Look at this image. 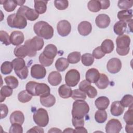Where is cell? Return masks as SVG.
I'll list each match as a JSON object with an SVG mask.
<instances>
[{"mask_svg": "<svg viewBox=\"0 0 133 133\" xmlns=\"http://www.w3.org/2000/svg\"><path fill=\"white\" fill-rule=\"evenodd\" d=\"M33 30L37 36L45 39H49L54 35L53 28L44 21H39L35 23Z\"/></svg>", "mask_w": 133, "mask_h": 133, "instance_id": "1", "label": "cell"}, {"mask_svg": "<svg viewBox=\"0 0 133 133\" xmlns=\"http://www.w3.org/2000/svg\"><path fill=\"white\" fill-rule=\"evenodd\" d=\"M89 112V107L84 100H76L73 103L72 110V117L84 118Z\"/></svg>", "mask_w": 133, "mask_h": 133, "instance_id": "2", "label": "cell"}, {"mask_svg": "<svg viewBox=\"0 0 133 133\" xmlns=\"http://www.w3.org/2000/svg\"><path fill=\"white\" fill-rule=\"evenodd\" d=\"M24 45L29 50L28 56L33 57L36 56V51L41 50L44 45V42L42 38L35 36L32 39H29L25 42Z\"/></svg>", "mask_w": 133, "mask_h": 133, "instance_id": "3", "label": "cell"}, {"mask_svg": "<svg viewBox=\"0 0 133 133\" xmlns=\"http://www.w3.org/2000/svg\"><path fill=\"white\" fill-rule=\"evenodd\" d=\"M8 25L12 28L23 29L26 26V19L22 15L18 14H12L7 18Z\"/></svg>", "mask_w": 133, "mask_h": 133, "instance_id": "4", "label": "cell"}, {"mask_svg": "<svg viewBox=\"0 0 133 133\" xmlns=\"http://www.w3.org/2000/svg\"><path fill=\"white\" fill-rule=\"evenodd\" d=\"M33 118L38 126L45 127L49 123V116L47 111L43 108L37 109L33 114Z\"/></svg>", "mask_w": 133, "mask_h": 133, "instance_id": "5", "label": "cell"}, {"mask_svg": "<svg viewBox=\"0 0 133 133\" xmlns=\"http://www.w3.org/2000/svg\"><path fill=\"white\" fill-rule=\"evenodd\" d=\"M80 80V73L76 69H71L68 71L65 76V82L70 87H75Z\"/></svg>", "mask_w": 133, "mask_h": 133, "instance_id": "6", "label": "cell"}, {"mask_svg": "<svg viewBox=\"0 0 133 133\" xmlns=\"http://www.w3.org/2000/svg\"><path fill=\"white\" fill-rule=\"evenodd\" d=\"M17 14L23 16L29 21H35L39 17V14L33 9L26 6H22L19 7L17 11Z\"/></svg>", "mask_w": 133, "mask_h": 133, "instance_id": "7", "label": "cell"}, {"mask_svg": "<svg viewBox=\"0 0 133 133\" xmlns=\"http://www.w3.org/2000/svg\"><path fill=\"white\" fill-rule=\"evenodd\" d=\"M46 70L42 64H35L33 65L31 68V76L37 79H43L46 74Z\"/></svg>", "mask_w": 133, "mask_h": 133, "instance_id": "8", "label": "cell"}, {"mask_svg": "<svg viewBox=\"0 0 133 133\" xmlns=\"http://www.w3.org/2000/svg\"><path fill=\"white\" fill-rule=\"evenodd\" d=\"M122 128V124L118 119H111L108 121L105 126L107 133H118Z\"/></svg>", "mask_w": 133, "mask_h": 133, "instance_id": "9", "label": "cell"}, {"mask_svg": "<svg viewBox=\"0 0 133 133\" xmlns=\"http://www.w3.org/2000/svg\"><path fill=\"white\" fill-rule=\"evenodd\" d=\"M57 30L59 35L61 36L65 37L70 33L71 31V25L68 21L62 20L58 23Z\"/></svg>", "mask_w": 133, "mask_h": 133, "instance_id": "10", "label": "cell"}, {"mask_svg": "<svg viewBox=\"0 0 133 133\" xmlns=\"http://www.w3.org/2000/svg\"><path fill=\"white\" fill-rule=\"evenodd\" d=\"M122 68L121 61L117 58L110 59L107 64V69L108 72L112 74H116L119 72Z\"/></svg>", "mask_w": 133, "mask_h": 133, "instance_id": "11", "label": "cell"}, {"mask_svg": "<svg viewBox=\"0 0 133 133\" xmlns=\"http://www.w3.org/2000/svg\"><path fill=\"white\" fill-rule=\"evenodd\" d=\"M116 44L117 49H130V38L127 35H119L116 39Z\"/></svg>", "mask_w": 133, "mask_h": 133, "instance_id": "12", "label": "cell"}, {"mask_svg": "<svg viewBox=\"0 0 133 133\" xmlns=\"http://www.w3.org/2000/svg\"><path fill=\"white\" fill-rule=\"evenodd\" d=\"M35 96L40 97L47 96L50 94V87L45 83H37L35 88Z\"/></svg>", "mask_w": 133, "mask_h": 133, "instance_id": "13", "label": "cell"}, {"mask_svg": "<svg viewBox=\"0 0 133 133\" xmlns=\"http://www.w3.org/2000/svg\"><path fill=\"white\" fill-rule=\"evenodd\" d=\"M11 44L15 46H19L22 44L24 40L23 33L19 31H14L12 32L10 35Z\"/></svg>", "mask_w": 133, "mask_h": 133, "instance_id": "14", "label": "cell"}, {"mask_svg": "<svg viewBox=\"0 0 133 133\" xmlns=\"http://www.w3.org/2000/svg\"><path fill=\"white\" fill-rule=\"evenodd\" d=\"M111 22L109 16L106 14H102L97 16L95 20V23L98 27L101 29L107 28Z\"/></svg>", "mask_w": 133, "mask_h": 133, "instance_id": "15", "label": "cell"}, {"mask_svg": "<svg viewBox=\"0 0 133 133\" xmlns=\"http://www.w3.org/2000/svg\"><path fill=\"white\" fill-rule=\"evenodd\" d=\"M78 32L81 35L87 36L92 31L91 23L87 21H84L79 23L77 26Z\"/></svg>", "mask_w": 133, "mask_h": 133, "instance_id": "16", "label": "cell"}, {"mask_svg": "<svg viewBox=\"0 0 133 133\" xmlns=\"http://www.w3.org/2000/svg\"><path fill=\"white\" fill-rule=\"evenodd\" d=\"M100 76L99 71L95 68H91L88 70L86 73V80L90 83H96Z\"/></svg>", "mask_w": 133, "mask_h": 133, "instance_id": "17", "label": "cell"}, {"mask_svg": "<svg viewBox=\"0 0 133 133\" xmlns=\"http://www.w3.org/2000/svg\"><path fill=\"white\" fill-rule=\"evenodd\" d=\"M111 113L114 116L121 115L124 111V107L122 105L119 101H115L112 102L110 109Z\"/></svg>", "mask_w": 133, "mask_h": 133, "instance_id": "18", "label": "cell"}, {"mask_svg": "<svg viewBox=\"0 0 133 133\" xmlns=\"http://www.w3.org/2000/svg\"><path fill=\"white\" fill-rule=\"evenodd\" d=\"M49 83L54 86L60 84L62 81V77L58 71H52L49 73L48 76Z\"/></svg>", "mask_w": 133, "mask_h": 133, "instance_id": "19", "label": "cell"}, {"mask_svg": "<svg viewBox=\"0 0 133 133\" xmlns=\"http://www.w3.org/2000/svg\"><path fill=\"white\" fill-rule=\"evenodd\" d=\"M9 119L11 124L17 123L22 125L24 121V116L21 111H15L11 114Z\"/></svg>", "mask_w": 133, "mask_h": 133, "instance_id": "20", "label": "cell"}, {"mask_svg": "<svg viewBox=\"0 0 133 133\" xmlns=\"http://www.w3.org/2000/svg\"><path fill=\"white\" fill-rule=\"evenodd\" d=\"M43 54L47 58L54 59L57 54V48L54 44H48L45 47Z\"/></svg>", "mask_w": 133, "mask_h": 133, "instance_id": "21", "label": "cell"}, {"mask_svg": "<svg viewBox=\"0 0 133 133\" xmlns=\"http://www.w3.org/2000/svg\"><path fill=\"white\" fill-rule=\"evenodd\" d=\"M95 104L98 110H105L110 104V100L107 97L101 96L95 100Z\"/></svg>", "mask_w": 133, "mask_h": 133, "instance_id": "22", "label": "cell"}, {"mask_svg": "<svg viewBox=\"0 0 133 133\" xmlns=\"http://www.w3.org/2000/svg\"><path fill=\"white\" fill-rule=\"evenodd\" d=\"M127 22L122 21L116 22L113 26L114 33L118 35H123L127 29Z\"/></svg>", "mask_w": 133, "mask_h": 133, "instance_id": "23", "label": "cell"}, {"mask_svg": "<svg viewBox=\"0 0 133 133\" xmlns=\"http://www.w3.org/2000/svg\"><path fill=\"white\" fill-rule=\"evenodd\" d=\"M72 90L71 88L66 84L61 85L58 89V93L60 97L67 99L71 97Z\"/></svg>", "mask_w": 133, "mask_h": 133, "instance_id": "24", "label": "cell"}, {"mask_svg": "<svg viewBox=\"0 0 133 133\" xmlns=\"http://www.w3.org/2000/svg\"><path fill=\"white\" fill-rule=\"evenodd\" d=\"M109 83L110 81L108 77L105 74L101 73L100 74V76L98 80L95 83V84L99 89H104L109 86Z\"/></svg>", "mask_w": 133, "mask_h": 133, "instance_id": "25", "label": "cell"}, {"mask_svg": "<svg viewBox=\"0 0 133 133\" xmlns=\"http://www.w3.org/2000/svg\"><path fill=\"white\" fill-rule=\"evenodd\" d=\"M40 102L44 107L49 108L52 107L56 103V98L51 94L47 96L40 97Z\"/></svg>", "mask_w": 133, "mask_h": 133, "instance_id": "26", "label": "cell"}, {"mask_svg": "<svg viewBox=\"0 0 133 133\" xmlns=\"http://www.w3.org/2000/svg\"><path fill=\"white\" fill-rule=\"evenodd\" d=\"M132 10L131 9L121 10L117 13V18L120 21L127 22L132 19Z\"/></svg>", "mask_w": 133, "mask_h": 133, "instance_id": "27", "label": "cell"}, {"mask_svg": "<svg viewBox=\"0 0 133 133\" xmlns=\"http://www.w3.org/2000/svg\"><path fill=\"white\" fill-rule=\"evenodd\" d=\"M14 55L18 58H24L29 55V50L25 45H19L15 47L14 51Z\"/></svg>", "mask_w": 133, "mask_h": 133, "instance_id": "28", "label": "cell"}, {"mask_svg": "<svg viewBox=\"0 0 133 133\" xmlns=\"http://www.w3.org/2000/svg\"><path fill=\"white\" fill-rule=\"evenodd\" d=\"M69 63L68 60L64 57L58 58L55 63V67L59 72H63L65 71L69 66Z\"/></svg>", "mask_w": 133, "mask_h": 133, "instance_id": "29", "label": "cell"}, {"mask_svg": "<svg viewBox=\"0 0 133 133\" xmlns=\"http://www.w3.org/2000/svg\"><path fill=\"white\" fill-rule=\"evenodd\" d=\"M35 10L38 14H44L47 10V4L48 1H34Z\"/></svg>", "mask_w": 133, "mask_h": 133, "instance_id": "30", "label": "cell"}, {"mask_svg": "<svg viewBox=\"0 0 133 133\" xmlns=\"http://www.w3.org/2000/svg\"><path fill=\"white\" fill-rule=\"evenodd\" d=\"M100 47L105 54H110L114 49V43L111 39H106L102 42Z\"/></svg>", "mask_w": 133, "mask_h": 133, "instance_id": "31", "label": "cell"}, {"mask_svg": "<svg viewBox=\"0 0 133 133\" xmlns=\"http://www.w3.org/2000/svg\"><path fill=\"white\" fill-rule=\"evenodd\" d=\"M12 88L8 86H3L1 87L0 90V95H1V100L0 102H3L6 97H9L11 96L12 94Z\"/></svg>", "mask_w": 133, "mask_h": 133, "instance_id": "32", "label": "cell"}, {"mask_svg": "<svg viewBox=\"0 0 133 133\" xmlns=\"http://www.w3.org/2000/svg\"><path fill=\"white\" fill-rule=\"evenodd\" d=\"M108 115L105 110H98L95 114V119L98 123H103L107 119Z\"/></svg>", "mask_w": 133, "mask_h": 133, "instance_id": "33", "label": "cell"}, {"mask_svg": "<svg viewBox=\"0 0 133 133\" xmlns=\"http://www.w3.org/2000/svg\"><path fill=\"white\" fill-rule=\"evenodd\" d=\"M71 97L75 100H84L86 99V94L79 89H76L72 90Z\"/></svg>", "mask_w": 133, "mask_h": 133, "instance_id": "34", "label": "cell"}, {"mask_svg": "<svg viewBox=\"0 0 133 133\" xmlns=\"http://www.w3.org/2000/svg\"><path fill=\"white\" fill-rule=\"evenodd\" d=\"M11 62L15 71L21 70L26 66L25 61L22 58H16L14 59Z\"/></svg>", "mask_w": 133, "mask_h": 133, "instance_id": "35", "label": "cell"}, {"mask_svg": "<svg viewBox=\"0 0 133 133\" xmlns=\"http://www.w3.org/2000/svg\"><path fill=\"white\" fill-rule=\"evenodd\" d=\"M14 69L13 65L11 62L6 61L4 62L1 66V73L4 75L10 74Z\"/></svg>", "mask_w": 133, "mask_h": 133, "instance_id": "36", "label": "cell"}, {"mask_svg": "<svg viewBox=\"0 0 133 133\" xmlns=\"http://www.w3.org/2000/svg\"><path fill=\"white\" fill-rule=\"evenodd\" d=\"M3 2V7L7 12H12L15 10L17 6L16 1L14 0H6L2 1Z\"/></svg>", "mask_w": 133, "mask_h": 133, "instance_id": "37", "label": "cell"}, {"mask_svg": "<svg viewBox=\"0 0 133 133\" xmlns=\"http://www.w3.org/2000/svg\"><path fill=\"white\" fill-rule=\"evenodd\" d=\"M32 96H33L29 93L26 90H24L18 94V99L21 103H26L31 100Z\"/></svg>", "mask_w": 133, "mask_h": 133, "instance_id": "38", "label": "cell"}, {"mask_svg": "<svg viewBox=\"0 0 133 133\" xmlns=\"http://www.w3.org/2000/svg\"><path fill=\"white\" fill-rule=\"evenodd\" d=\"M81 60L83 65L89 66L93 64L94 62V58L92 54L90 53H86L82 55Z\"/></svg>", "mask_w": 133, "mask_h": 133, "instance_id": "39", "label": "cell"}, {"mask_svg": "<svg viewBox=\"0 0 133 133\" xmlns=\"http://www.w3.org/2000/svg\"><path fill=\"white\" fill-rule=\"evenodd\" d=\"M81 52L78 51H73L71 52L68 56L67 60L69 63L75 64L78 63L81 59Z\"/></svg>", "mask_w": 133, "mask_h": 133, "instance_id": "40", "label": "cell"}, {"mask_svg": "<svg viewBox=\"0 0 133 133\" xmlns=\"http://www.w3.org/2000/svg\"><path fill=\"white\" fill-rule=\"evenodd\" d=\"M4 81L7 86L12 89L16 88L19 85L18 80L14 76H8L4 78Z\"/></svg>", "mask_w": 133, "mask_h": 133, "instance_id": "41", "label": "cell"}, {"mask_svg": "<svg viewBox=\"0 0 133 133\" xmlns=\"http://www.w3.org/2000/svg\"><path fill=\"white\" fill-rule=\"evenodd\" d=\"M87 7L88 9L93 12H98L101 10V5L99 1L92 0L89 1Z\"/></svg>", "mask_w": 133, "mask_h": 133, "instance_id": "42", "label": "cell"}, {"mask_svg": "<svg viewBox=\"0 0 133 133\" xmlns=\"http://www.w3.org/2000/svg\"><path fill=\"white\" fill-rule=\"evenodd\" d=\"M122 105L124 108L133 107V97L131 95H125L121 100Z\"/></svg>", "mask_w": 133, "mask_h": 133, "instance_id": "43", "label": "cell"}, {"mask_svg": "<svg viewBox=\"0 0 133 133\" xmlns=\"http://www.w3.org/2000/svg\"><path fill=\"white\" fill-rule=\"evenodd\" d=\"M133 107H129V109L125 112L124 115V119L126 124H133Z\"/></svg>", "mask_w": 133, "mask_h": 133, "instance_id": "44", "label": "cell"}, {"mask_svg": "<svg viewBox=\"0 0 133 133\" xmlns=\"http://www.w3.org/2000/svg\"><path fill=\"white\" fill-rule=\"evenodd\" d=\"M133 5L132 1H127V0H119L118 2L117 6L121 9L124 10L129 9L132 7Z\"/></svg>", "mask_w": 133, "mask_h": 133, "instance_id": "45", "label": "cell"}, {"mask_svg": "<svg viewBox=\"0 0 133 133\" xmlns=\"http://www.w3.org/2000/svg\"><path fill=\"white\" fill-rule=\"evenodd\" d=\"M55 7L58 10H65L69 6V2L66 0H56L54 1Z\"/></svg>", "mask_w": 133, "mask_h": 133, "instance_id": "46", "label": "cell"}, {"mask_svg": "<svg viewBox=\"0 0 133 133\" xmlns=\"http://www.w3.org/2000/svg\"><path fill=\"white\" fill-rule=\"evenodd\" d=\"M39 61L41 64L44 66H49L51 65L54 61L53 59H49L45 57L44 55L42 53L39 56Z\"/></svg>", "mask_w": 133, "mask_h": 133, "instance_id": "47", "label": "cell"}, {"mask_svg": "<svg viewBox=\"0 0 133 133\" xmlns=\"http://www.w3.org/2000/svg\"><path fill=\"white\" fill-rule=\"evenodd\" d=\"M0 40L2 44L6 46L9 45L11 44L10 36L5 31L1 30L0 31Z\"/></svg>", "mask_w": 133, "mask_h": 133, "instance_id": "48", "label": "cell"}, {"mask_svg": "<svg viewBox=\"0 0 133 133\" xmlns=\"http://www.w3.org/2000/svg\"><path fill=\"white\" fill-rule=\"evenodd\" d=\"M37 83V82L34 81H30L25 85L26 90L33 96H35V88Z\"/></svg>", "mask_w": 133, "mask_h": 133, "instance_id": "49", "label": "cell"}, {"mask_svg": "<svg viewBox=\"0 0 133 133\" xmlns=\"http://www.w3.org/2000/svg\"><path fill=\"white\" fill-rule=\"evenodd\" d=\"M15 72L19 78H20L21 79H26L28 76L29 70H28V67L25 66L22 70L15 71Z\"/></svg>", "mask_w": 133, "mask_h": 133, "instance_id": "50", "label": "cell"}, {"mask_svg": "<svg viewBox=\"0 0 133 133\" xmlns=\"http://www.w3.org/2000/svg\"><path fill=\"white\" fill-rule=\"evenodd\" d=\"M85 92L88 97L90 98H94L97 95V89L91 85H89L85 90Z\"/></svg>", "mask_w": 133, "mask_h": 133, "instance_id": "51", "label": "cell"}, {"mask_svg": "<svg viewBox=\"0 0 133 133\" xmlns=\"http://www.w3.org/2000/svg\"><path fill=\"white\" fill-rule=\"evenodd\" d=\"M9 133H22L23 128L21 124L15 123L12 124L9 130Z\"/></svg>", "mask_w": 133, "mask_h": 133, "instance_id": "52", "label": "cell"}, {"mask_svg": "<svg viewBox=\"0 0 133 133\" xmlns=\"http://www.w3.org/2000/svg\"><path fill=\"white\" fill-rule=\"evenodd\" d=\"M92 56L96 59H100L105 56V54L102 50L100 46H99L93 50Z\"/></svg>", "mask_w": 133, "mask_h": 133, "instance_id": "53", "label": "cell"}, {"mask_svg": "<svg viewBox=\"0 0 133 133\" xmlns=\"http://www.w3.org/2000/svg\"><path fill=\"white\" fill-rule=\"evenodd\" d=\"M72 123L73 126L75 128L83 127L84 125V119L83 118H78L75 117H72Z\"/></svg>", "mask_w": 133, "mask_h": 133, "instance_id": "54", "label": "cell"}, {"mask_svg": "<svg viewBox=\"0 0 133 133\" xmlns=\"http://www.w3.org/2000/svg\"><path fill=\"white\" fill-rule=\"evenodd\" d=\"M0 108H1V118L3 119L7 116L8 113V108L6 104H3V103H1L0 104Z\"/></svg>", "mask_w": 133, "mask_h": 133, "instance_id": "55", "label": "cell"}, {"mask_svg": "<svg viewBox=\"0 0 133 133\" xmlns=\"http://www.w3.org/2000/svg\"><path fill=\"white\" fill-rule=\"evenodd\" d=\"M90 85V83L88 82L87 80H83L79 84V89L85 92L86 89Z\"/></svg>", "mask_w": 133, "mask_h": 133, "instance_id": "56", "label": "cell"}, {"mask_svg": "<svg viewBox=\"0 0 133 133\" xmlns=\"http://www.w3.org/2000/svg\"><path fill=\"white\" fill-rule=\"evenodd\" d=\"M29 132H39V133H43L44 132V131L43 129L42 128V127L40 126H34L33 128H31L30 130H29L27 131V133Z\"/></svg>", "mask_w": 133, "mask_h": 133, "instance_id": "57", "label": "cell"}, {"mask_svg": "<svg viewBox=\"0 0 133 133\" xmlns=\"http://www.w3.org/2000/svg\"><path fill=\"white\" fill-rule=\"evenodd\" d=\"M99 2L100 3L101 8L102 9H107L109 7L110 5V1H105V0L99 1Z\"/></svg>", "mask_w": 133, "mask_h": 133, "instance_id": "58", "label": "cell"}, {"mask_svg": "<svg viewBox=\"0 0 133 133\" xmlns=\"http://www.w3.org/2000/svg\"><path fill=\"white\" fill-rule=\"evenodd\" d=\"M125 130L127 133H132V132H133V124H127L125 126Z\"/></svg>", "mask_w": 133, "mask_h": 133, "instance_id": "59", "label": "cell"}, {"mask_svg": "<svg viewBox=\"0 0 133 133\" xmlns=\"http://www.w3.org/2000/svg\"><path fill=\"white\" fill-rule=\"evenodd\" d=\"M74 132H87V130L83 126L75 128V129H74Z\"/></svg>", "mask_w": 133, "mask_h": 133, "instance_id": "60", "label": "cell"}, {"mask_svg": "<svg viewBox=\"0 0 133 133\" xmlns=\"http://www.w3.org/2000/svg\"><path fill=\"white\" fill-rule=\"evenodd\" d=\"M62 131L59 129V128H51L48 131V132L49 133V132H61Z\"/></svg>", "mask_w": 133, "mask_h": 133, "instance_id": "61", "label": "cell"}, {"mask_svg": "<svg viewBox=\"0 0 133 133\" xmlns=\"http://www.w3.org/2000/svg\"><path fill=\"white\" fill-rule=\"evenodd\" d=\"M63 132H74V129H73V128H67L66 129H65L63 131Z\"/></svg>", "mask_w": 133, "mask_h": 133, "instance_id": "62", "label": "cell"}, {"mask_svg": "<svg viewBox=\"0 0 133 133\" xmlns=\"http://www.w3.org/2000/svg\"><path fill=\"white\" fill-rule=\"evenodd\" d=\"M16 2L17 4V5L22 6L24 4V3L25 2V1H16Z\"/></svg>", "mask_w": 133, "mask_h": 133, "instance_id": "63", "label": "cell"}]
</instances>
